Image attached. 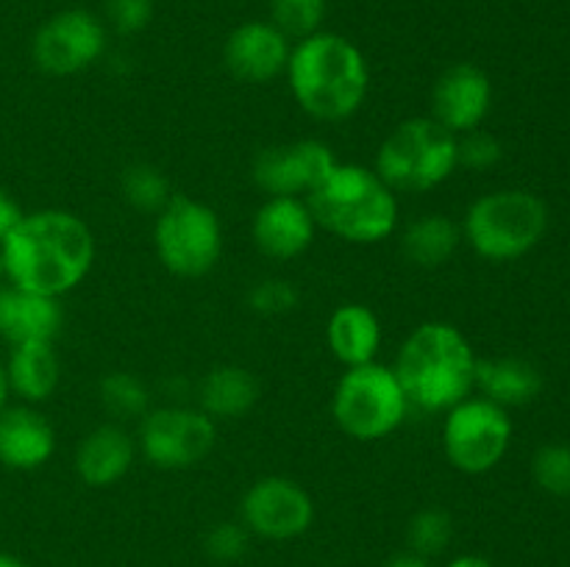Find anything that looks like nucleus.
Instances as JSON below:
<instances>
[{"label":"nucleus","mask_w":570,"mask_h":567,"mask_svg":"<svg viewBox=\"0 0 570 567\" xmlns=\"http://www.w3.org/2000/svg\"><path fill=\"white\" fill-rule=\"evenodd\" d=\"M462 245V228L449 215H423L412 220L401 233V250L406 261L423 270L449 265Z\"/></svg>","instance_id":"24"},{"label":"nucleus","mask_w":570,"mask_h":567,"mask_svg":"<svg viewBox=\"0 0 570 567\" xmlns=\"http://www.w3.org/2000/svg\"><path fill=\"white\" fill-rule=\"evenodd\" d=\"M384 567H434V565L429 559H423V556H417V554H412V550H406V554L390 556V559L384 561Z\"/></svg>","instance_id":"35"},{"label":"nucleus","mask_w":570,"mask_h":567,"mask_svg":"<svg viewBox=\"0 0 570 567\" xmlns=\"http://www.w3.org/2000/svg\"><path fill=\"white\" fill-rule=\"evenodd\" d=\"M284 78L293 100L317 122L351 120L371 92V67L348 37L317 31L289 50Z\"/></svg>","instance_id":"2"},{"label":"nucleus","mask_w":570,"mask_h":567,"mask_svg":"<svg viewBox=\"0 0 570 567\" xmlns=\"http://www.w3.org/2000/svg\"><path fill=\"white\" fill-rule=\"evenodd\" d=\"M384 328L376 311L365 304H340L326 320V345L343 367L376 361Z\"/></svg>","instance_id":"20"},{"label":"nucleus","mask_w":570,"mask_h":567,"mask_svg":"<svg viewBox=\"0 0 570 567\" xmlns=\"http://www.w3.org/2000/svg\"><path fill=\"white\" fill-rule=\"evenodd\" d=\"M293 39L271 20H248L234 28L223 44V64L237 81L271 83L284 76Z\"/></svg>","instance_id":"15"},{"label":"nucleus","mask_w":570,"mask_h":567,"mask_svg":"<svg viewBox=\"0 0 570 567\" xmlns=\"http://www.w3.org/2000/svg\"><path fill=\"white\" fill-rule=\"evenodd\" d=\"M0 567H31V565H28V561H22V559H17V556L3 554V550H0Z\"/></svg>","instance_id":"38"},{"label":"nucleus","mask_w":570,"mask_h":567,"mask_svg":"<svg viewBox=\"0 0 570 567\" xmlns=\"http://www.w3.org/2000/svg\"><path fill=\"white\" fill-rule=\"evenodd\" d=\"M154 250L167 272L204 278L223 256V222L204 200L173 195L154 220Z\"/></svg>","instance_id":"8"},{"label":"nucleus","mask_w":570,"mask_h":567,"mask_svg":"<svg viewBox=\"0 0 570 567\" xmlns=\"http://www.w3.org/2000/svg\"><path fill=\"white\" fill-rule=\"evenodd\" d=\"M337 156L321 139H295L259 150L250 178L267 198H309L337 165Z\"/></svg>","instance_id":"13"},{"label":"nucleus","mask_w":570,"mask_h":567,"mask_svg":"<svg viewBox=\"0 0 570 567\" xmlns=\"http://www.w3.org/2000/svg\"><path fill=\"white\" fill-rule=\"evenodd\" d=\"M100 406L111 415V420L122 422L128 420H142L150 409H154V395L150 387L139 376L126 370L106 372L98 384Z\"/></svg>","instance_id":"25"},{"label":"nucleus","mask_w":570,"mask_h":567,"mask_svg":"<svg viewBox=\"0 0 570 567\" xmlns=\"http://www.w3.org/2000/svg\"><path fill=\"white\" fill-rule=\"evenodd\" d=\"M549 206L529 189H493L468 206L462 217V242L490 265L523 259L549 231Z\"/></svg>","instance_id":"5"},{"label":"nucleus","mask_w":570,"mask_h":567,"mask_svg":"<svg viewBox=\"0 0 570 567\" xmlns=\"http://www.w3.org/2000/svg\"><path fill=\"white\" fill-rule=\"evenodd\" d=\"M6 278V272H3V253H0V281H3Z\"/></svg>","instance_id":"39"},{"label":"nucleus","mask_w":570,"mask_h":567,"mask_svg":"<svg viewBox=\"0 0 570 567\" xmlns=\"http://www.w3.org/2000/svg\"><path fill=\"white\" fill-rule=\"evenodd\" d=\"M9 398H11V392H9V378H6V359L0 356V409L9 404Z\"/></svg>","instance_id":"37"},{"label":"nucleus","mask_w":570,"mask_h":567,"mask_svg":"<svg viewBox=\"0 0 570 567\" xmlns=\"http://www.w3.org/2000/svg\"><path fill=\"white\" fill-rule=\"evenodd\" d=\"M301 292L287 278H265L248 289V306L262 317H282L295 311Z\"/></svg>","instance_id":"31"},{"label":"nucleus","mask_w":570,"mask_h":567,"mask_svg":"<svg viewBox=\"0 0 570 567\" xmlns=\"http://www.w3.org/2000/svg\"><path fill=\"white\" fill-rule=\"evenodd\" d=\"M543 389V376L538 367L521 356H495L476 361V395L515 409L532 404Z\"/></svg>","instance_id":"22"},{"label":"nucleus","mask_w":570,"mask_h":567,"mask_svg":"<svg viewBox=\"0 0 570 567\" xmlns=\"http://www.w3.org/2000/svg\"><path fill=\"white\" fill-rule=\"evenodd\" d=\"M6 281L45 298H65L95 267V233L67 209L26 211L0 242Z\"/></svg>","instance_id":"1"},{"label":"nucleus","mask_w":570,"mask_h":567,"mask_svg":"<svg viewBox=\"0 0 570 567\" xmlns=\"http://www.w3.org/2000/svg\"><path fill=\"white\" fill-rule=\"evenodd\" d=\"M259 400V381L248 367H212L198 387V409L215 422L245 417Z\"/></svg>","instance_id":"23"},{"label":"nucleus","mask_w":570,"mask_h":567,"mask_svg":"<svg viewBox=\"0 0 570 567\" xmlns=\"http://www.w3.org/2000/svg\"><path fill=\"white\" fill-rule=\"evenodd\" d=\"M239 523L271 543L304 537L315 523V500L304 484L287 476L256 478L239 500Z\"/></svg>","instance_id":"12"},{"label":"nucleus","mask_w":570,"mask_h":567,"mask_svg":"<svg viewBox=\"0 0 570 567\" xmlns=\"http://www.w3.org/2000/svg\"><path fill=\"white\" fill-rule=\"evenodd\" d=\"M315 215L304 198H265L250 220L256 250L273 261H293L312 248Z\"/></svg>","instance_id":"16"},{"label":"nucleus","mask_w":570,"mask_h":567,"mask_svg":"<svg viewBox=\"0 0 570 567\" xmlns=\"http://www.w3.org/2000/svg\"><path fill=\"white\" fill-rule=\"evenodd\" d=\"M454 537V523L451 515L440 506H426V509L415 511L406 523V545L412 554L432 559V556L443 554Z\"/></svg>","instance_id":"27"},{"label":"nucleus","mask_w":570,"mask_h":567,"mask_svg":"<svg viewBox=\"0 0 570 567\" xmlns=\"http://www.w3.org/2000/svg\"><path fill=\"white\" fill-rule=\"evenodd\" d=\"M248 528H245L243 523L234 520L217 523V526H212L204 537V548L206 554H209V559L223 561V565H232V561L243 559L245 550H248Z\"/></svg>","instance_id":"32"},{"label":"nucleus","mask_w":570,"mask_h":567,"mask_svg":"<svg viewBox=\"0 0 570 567\" xmlns=\"http://www.w3.org/2000/svg\"><path fill=\"white\" fill-rule=\"evenodd\" d=\"M534 484L543 493L554 498H570V445L568 442H546L532 456Z\"/></svg>","instance_id":"29"},{"label":"nucleus","mask_w":570,"mask_h":567,"mask_svg":"<svg viewBox=\"0 0 570 567\" xmlns=\"http://www.w3.org/2000/svg\"><path fill=\"white\" fill-rule=\"evenodd\" d=\"M306 203L317 228L351 245H379L399 228V195L367 165L337 161Z\"/></svg>","instance_id":"4"},{"label":"nucleus","mask_w":570,"mask_h":567,"mask_svg":"<svg viewBox=\"0 0 570 567\" xmlns=\"http://www.w3.org/2000/svg\"><path fill=\"white\" fill-rule=\"evenodd\" d=\"M493 109V83L482 67L471 61L445 67L432 87V120L462 137L484 126Z\"/></svg>","instance_id":"14"},{"label":"nucleus","mask_w":570,"mask_h":567,"mask_svg":"<svg viewBox=\"0 0 570 567\" xmlns=\"http://www.w3.org/2000/svg\"><path fill=\"white\" fill-rule=\"evenodd\" d=\"M65 326V309L59 298L26 292L17 287H0V339L9 345L56 342Z\"/></svg>","instance_id":"19"},{"label":"nucleus","mask_w":570,"mask_h":567,"mask_svg":"<svg viewBox=\"0 0 570 567\" xmlns=\"http://www.w3.org/2000/svg\"><path fill=\"white\" fill-rule=\"evenodd\" d=\"M120 192L131 209L154 217L173 200L170 178L159 167L148 165V161H137V165L122 170Z\"/></svg>","instance_id":"26"},{"label":"nucleus","mask_w":570,"mask_h":567,"mask_svg":"<svg viewBox=\"0 0 570 567\" xmlns=\"http://www.w3.org/2000/svg\"><path fill=\"white\" fill-rule=\"evenodd\" d=\"M512 426L510 409L473 392L462 404L451 406L443 417V454L454 470L465 476H484L495 470L510 454Z\"/></svg>","instance_id":"9"},{"label":"nucleus","mask_w":570,"mask_h":567,"mask_svg":"<svg viewBox=\"0 0 570 567\" xmlns=\"http://www.w3.org/2000/svg\"><path fill=\"white\" fill-rule=\"evenodd\" d=\"M106 50V26L83 9L56 11L37 28L31 59L45 76L70 78L89 70Z\"/></svg>","instance_id":"11"},{"label":"nucleus","mask_w":570,"mask_h":567,"mask_svg":"<svg viewBox=\"0 0 570 567\" xmlns=\"http://www.w3.org/2000/svg\"><path fill=\"white\" fill-rule=\"evenodd\" d=\"M106 22L122 37H131L148 28L154 17V0H104Z\"/></svg>","instance_id":"33"},{"label":"nucleus","mask_w":570,"mask_h":567,"mask_svg":"<svg viewBox=\"0 0 570 567\" xmlns=\"http://www.w3.org/2000/svg\"><path fill=\"white\" fill-rule=\"evenodd\" d=\"M445 567H493V561H488L479 554H460L449 561Z\"/></svg>","instance_id":"36"},{"label":"nucleus","mask_w":570,"mask_h":567,"mask_svg":"<svg viewBox=\"0 0 570 567\" xmlns=\"http://www.w3.org/2000/svg\"><path fill=\"white\" fill-rule=\"evenodd\" d=\"M22 215H26V211L20 209V203H17L14 198H11L9 189L0 187V242L14 231L17 222L22 220Z\"/></svg>","instance_id":"34"},{"label":"nucleus","mask_w":570,"mask_h":567,"mask_svg":"<svg viewBox=\"0 0 570 567\" xmlns=\"http://www.w3.org/2000/svg\"><path fill=\"white\" fill-rule=\"evenodd\" d=\"M373 170L395 195L432 192L460 170L456 133L432 117H410L379 145Z\"/></svg>","instance_id":"6"},{"label":"nucleus","mask_w":570,"mask_h":567,"mask_svg":"<svg viewBox=\"0 0 570 567\" xmlns=\"http://www.w3.org/2000/svg\"><path fill=\"white\" fill-rule=\"evenodd\" d=\"M139 448L137 437L122 422H100L78 442L72 467L87 487L106 489L131 472Z\"/></svg>","instance_id":"17"},{"label":"nucleus","mask_w":570,"mask_h":567,"mask_svg":"<svg viewBox=\"0 0 570 567\" xmlns=\"http://www.w3.org/2000/svg\"><path fill=\"white\" fill-rule=\"evenodd\" d=\"M476 350L471 339L445 320H426L406 334L393 372L412 409L440 415L476 392Z\"/></svg>","instance_id":"3"},{"label":"nucleus","mask_w":570,"mask_h":567,"mask_svg":"<svg viewBox=\"0 0 570 567\" xmlns=\"http://www.w3.org/2000/svg\"><path fill=\"white\" fill-rule=\"evenodd\" d=\"M139 456L156 470H189L217 445V422L198 406H154L139 420Z\"/></svg>","instance_id":"10"},{"label":"nucleus","mask_w":570,"mask_h":567,"mask_svg":"<svg viewBox=\"0 0 570 567\" xmlns=\"http://www.w3.org/2000/svg\"><path fill=\"white\" fill-rule=\"evenodd\" d=\"M56 454V428L31 404H6L0 409V465L31 472Z\"/></svg>","instance_id":"18"},{"label":"nucleus","mask_w":570,"mask_h":567,"mask_svg":"<svg viewBox=\"0 0 570 567\" xmlns=\"http://www.w3.org/2000/svg\"><path fill=\"white\" fill-rule=\"evenodd\" d=\"M456 159H460V170H493L504 159V145L490 131L476 128V131H468L462 137H456Z\"/></svg>","instance_id":"30"},{"label":"nucleus","mask_w":570,"mask_h":567,"mask_svg":"<svg viewBox=\"0 0 570 567\" xmlns=\"http://www.w3.org/2000/svg\"><path fill=\"white\" fill-rule=\"evenodd\" d=\"M328 0H271V22L287 39H304L323 31Z\"/></svg>","instance_id":"28"},{"label":"nucleus","mask_w":570,"mask_h":567,"mask_svg":"<svg viewBox=\"0 0 570 567\" xmlns=\"http://www.w3.org/2000/svg\"><path fill=\"white\" fill-rule=\"evenodd\" d=\"M6 378H9V392L20 404L39 406L53 398L61 384V359L56 342L9 345Z\"/></svg>","instance_id":"21"},{"label":"nucleus","mask_w":570,"mask_h":567,"mask_svg":"<svg viewBox=\"0 0 570 567\" xmlns=\"http://www.w3.org/2000/svg\"><path fill=\"white\" fill-rule=\"evenodd\" d=\"M410 400L393 367L367 361L345 367L332 392V417L343 434L356 442H379L399 431L410 415Z\"/></svg>","instance_id":"7"}]
</instances>
